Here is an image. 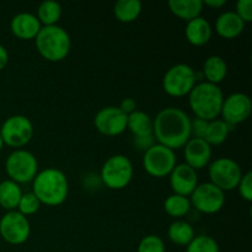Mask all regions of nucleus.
I'll list each match as a JSON object with an SVG mask.
<instances>
[{"instance_id": "1", "label": "nucleus", "mask_w": 252, "mask_h": 252, "mask_svg": "<svg viewBox=\"0 0 252 252\" xmlns=\"http://www.w3.org/2000/svg\"><path fill=\"white\" fill-rule=\"evenodd\" d=\"M153 135L158 144L181 149L191 138V118L179 107L164 108L153 121Z\"/></svg>"}, {"instance_id": "2", "label": "nucleus", "mask_w": 252, "mask_h": 252, "mask_svg": "<svg viewBox=\"0 0 252 252\" xmlns=\"http://www.w3.org/2000/svg\"><path fill=\"white\" fill-rule=\"evenodd\" d=\"M32 193L41 204L49 207L61 206L69 193L68 179L62 170L47 167L33 179Z\"/></svg>"}, {"instance_id": "3", "label": "nucleus", "mask_w": 252, "mask_h": 252, "mask_svg": "<svg viewBox=\"0 0 252 252\" xmlns=\"http://www.w3.org/2000/svg\"><path fill=\"white\" fill-rule=\"evenodd\" d=\"M224 95L218 85L207 83H199L194 85L189 94V105L197 118L204 121H213L220 116Z\"/></svg>"}, {"instance_id": "4", "label": "nucleus", "mask_w": 252, "mask_h": 252, "mask_svg": "<svg viewBox=\"0 0 252 252\" xmlns=\"http://www.w3.org/2000/svg\"><path fill=\"white\" fill-rule=\"evenodd\" d=\"M34 42L39 56L52 63L65 59L71 48L70 36L58 25L42 27Z\"/></svg>"}, {"instance_id": "5", "label": "nucleus", "mask_w": 252, "mask_h": 252, "mask_svg": "<svg viewBox=\"0 0 252 252\" xmlns=\"http://www.w3.org/2000/svg\"><path fill=\"white\" fill-rule=\"evenodd\" d=\"M133 172L134 170L129 158L122 154H115L102 165L100 179L107 189H123L132 181Z\"/></svg>"}, {"instance_id": "6", "label": "nucleus", "mask_w": 252, "mask_h": 252, "mask_svg": "<svg viewBox=\"0 0 252 252\" xmlns=\"http://www.w3.org/2000/svg\"><path fill=\"white\" fill-rule=\"evenodd\" d=\"M5 170L11 181L16 184H27L33 181L38 174V162L31 152L16 149L6 158Z\"/></svg>"}, {"instance_id": "7", "label": "nucleus", "mask_w": 252, "mask_h": 252, "mask_svg": "<svg viewBox=\"0 0 252 252\" xmlns=\"http://www.w3.org/2000/svg\"><path fill=\"white\" fill-rule=\"evenodd\" d=\"M196 71L189 64L180 63L167 69L162 79V88L169 96L182 97L191 93L196 85Z\"/></svg>"}, {"instance_id": "8", "label": "nucleus", "mask_w": 252, "mask_h": 252, "mask_svg": "<svg viewBox=\"0 0 252 252\" xmlns=\"http://www.w3.org/2000/svg\"><path fill=\"white\" fill-rule=\"evenodd\" d=\"M211 184L218 187L223 192L233 191L238 187L243 171L235 160L230 158H218L209 164L208 169Z\"/></svg>"}, {"instance_id": "9", "label": "nucleus", "mask_w": 252, "mask_h": 252, "mask_svg": "<svg viewBox=\"0 0 252 252\" xmlns=\"http://www.w3.org/2000/svg\"><path fill=\"white\" fill-rule=\"evenodd\" d=\"M0 137L4 144L11 148H22L33 137V125L26 116L14 115L4 121L0 128Z\"/></svg>"}, {"instance_id": "10", "label": "nucleus", "mask_w": 252, "mask_h": 252, "mask_svg": "<svg viewBox=\"0 0 252 252\" xmlns=\"http://www.w3.org/2000/svg\"><path fill=\"white\" fill-rule=\"evenodd\" d=\"M143 166L147 174L153 177H166L176 166V154L174 150L155 143L144 153Z\"/></svg>"}, {"instance_id": "11", "label": "nucleus", "mask_w": 252, "mask_h": 252, "mask_svg": "<svg viewBox=\"0 0 252 252\" xmlns=\"http://www.w3.org/2000/svg\"><path fill=\"white\" fill-rule=\"evenodd\" d=\"M189 197L191 206L203 214L218 213L225 203V193L211 182L197 185Z\"/></svg>"}, {"instance_id": "12", "label": "nucleus", "mask_w": 252, "mask_h": 252, "mask_svg": "<svg viewBox=\"0 0 252 252\" xmlns=\"http://www.w3.org/2000/svg\"><path fill=\"white\" fill-rule=\"evenodd\" d=\"M31 234V225L27 217L17 211L6 212L0 219V236L10 245L26 243Z\"/></svg>"}, {"instance_id": "13", "label": "nucleus", "mask_w": 252, "mask_h": 252, "mask_svg": "<svg viewBox=\"0 0 252 252\" xmlns=\"http://www.w3.org/2000/svg\"><path fill=\"white\" fill-rule=\"evenodd\" d=\"M128 116L117 106H107L96 113L94 118L95 128L103 135L116 137L127 129Z\"/></svg>"}, {"instance_id": "14", "label": "nucleus", "mask_w": 252, "mask_h": 252, "mask_svg": "<svg viewBox=\"0 0 252 252\" xmlns=\"http://www.w3.org/2000/svg\"><path fill=\"white\" fill-rule=\"evenodd\" d=\"M252 102L251 98L246 94L234 93L228 97H224L221 106V120L228 125L235 127L239 123L245 122L251 115Z\"/></svg>"}, {"instance_id": "15", "label": "nucleus", "mask_w": 252, "mask_h": 252, "mask_svg": "<svg viewBox=\"0 0 252 252\" xmlns=\"http://www.w3.org/2000/svg\"><path fill=\"white\" fill-rule=\"evenodd\" d=\"M170 187L175 194L189 197L198 185L197 171L187 164H179L169 175Z\"/></svg>"}, {"instance_id": "16", "label": "nucleus", "mask_w": 252, "mask_h": 252, "mask_svg": "<svg viewBox=\"0 0 252 252\" xmlns=\"http://www.w3.org/2000/svg\"><path fill=\"white\" fill-rule=\"evenodd\" d=\"M185 164L193 170H201L209 165L212 158V147L204 139L189 138L184 147Z\"/></svg>"}, {"instance_id": "17", "label": "nucleus", "mask_w": 252, "mask_h": 252, "mask_svg": "<svg viewBox=\"0 0 252 252\" xmlns=\"http://www.w3.org/2000/svg\"><path fill=\"white\" fill-rule=\"evenodd\" d=\"M12 34L20 39H33L38 34L42 25L36 15L31 12H20L12 17L10 22Z\"/></svg>"}, {"instance_id": "18", "label": "nucleus", "mask_w": 252, "mask_h": 252, "mask_svg": "<svg viewBox=\"0 0 252 252\" xmlns=\"http://www.w3.org/2000/svg\"><path fill=\"white\" fill-rule=\"evenodd\" d=\"M212 33H213V30H212L211 24L208 22V20L202 16L187 22L186 30H185V36H186L187 41L192 46L196 47L204 46L208 43L212 38Z\"/></svg>"}, {"instance_id": "19", "label": "nucleus", "mask_w": 252, "mask_h": 252, "mask_svg": "<svg viewBox=\"0 0 252 252\" xmlns=\"http://www.w3.org/2000/svg\"><path fill=\"white\" fill-rule=\"evenodd\" d=\"M216 31L225 39H233L240 36L245 29V22L234 11H225L216 20Z\"/></svg>"}, {"instance_id": "20", "label": "nucleus", "mask_w": 252, "mask_h": 252, "mask_svg": "<svg viewBox=\"0 0 252 252\" xmlns=\"http://www.w3.org/2000/svg\"><path fill=\"white\" fill-rule=\"evenodd\" d=\"M167 5L175 16L187 22L201 16L203 10L202 0H170Z\"/></svg>"}, {"instance_id": "21", "label": "nucleus", "mask_w": 252, "mask_h": 252, "mask_svg": "<svg viewBox=\"0 0 252 252\" xmlns=\"http://www.w3.org/2000/svg\"><path fill=\"white\" fill-rule=\"evenodd\" d=\"M203 76L207 83L218 85L226 78L228 74V64L220 56H211L206 59L203 64Z\"/></svg>"}, {"instance_id": "22", "label": "nucleus", "mask_w": 252, "mask_h": 252, "mask_svg": "<svg viewBox=\"0 0 252 252\" xmlns=\"http://www.w3.org/2000/svg\"><path fill=\"white\" fill-rule=\"evenodd\" d=\"M127 129L133 137H147L153 134V118L143 111H134L128 115Z\"/></svg>"}, {"instance_id": "23", "label": "nucleus", "mask_w": 252, "mask_h": 252, "mask_svg": "<svg viewBox=\"0 0 252 252\" xmlns=\"http://www.w3.org/2000/svg\"><path fill=\"white\" fill-rule=\"evenodd\" d=\"M167 236L170 241L177 246H187L194 238V229L189 221L177 219L170 224L167 229Z\"/></svg>"}, {"instance_id": "24", "label": "nucleus", "mask_w": 252, "mask_h": 252, "mask_svg": "<svg viewBox=\"0 0 252 252\" xmlns=\"http://www.w3.org/2000/svg\"><path fill=\"white\" fill-rule=\"evenodd\" d=\"M21 196L22 192L19 184L11 180L0 182V206L7 212L16 211Z\"/></svg>"}, {"instance_id": "25", "label": "nucleus", "mask_w": 252, "mask_h": 252, "mask_svg": "<svg viewBox=\"0 0 252 252\" xmlns=\"http://www.w3.org/2000/svg\"><path fill=\"white\" fill-rule=\"evenodd\" d=\"M142 7L139 0H118L113 6V14L118 21L129 24L139 17Z\"/></svg>"}, {"instance_id": "26", "label": "nucleus", "mask_w": 252, "mask_h": 252, "mask_svg": "<svg viewBox=\"0 0 252 252\" xmlns=\"http://www.w3.org/2000/svg\"><path fill=\"white\" fill-rule=\"evenodd\" d=\"M233 126L228 125L224 122L223 120H213L208 122V127H207L206 135H204V140L208 143L209 145H219L223 144L228 138L229 133L234 130Z\"/></svg>"}, {"instance_id": "27", "label": "nucleus", "mask_w": 252, "mask_h": 252, "mask_svg": "<svg viewBox=\"0 0 252 252\" xmlns=\"http://www.w3.org/2000/svg\"><path fill=\"white\" fill-rule=\"evenodd\" d=\"M62 16V6L59 2L47 0L39 4L37 9V19L43 26H54Z\"/></svg>"}, {"instance_id": "28", "label": "nucleus", "mask_w": 252, "mask_h": 252, "mask_svg": "<svg viewBox=\"0 0 252 252\" xmlns=\"http://www.w3.org/2000/svg\"><path fill=\"white\" fill-rule=\"evenodd\" d=\"M191 202L189 197L180 196V194H171L164 202V209L170 217L180 219L186 216L191 209Z\"/></svg>"}, {"instance_id": "29", "label": "nucleus", "mask_w": 252, "mask_h": 252, "mask_svg": "<svg viewBox=\"0 0 252 252\" xmlns=\"http://www.w3.org/2000/svg\"><path fill=\"white\" fill-rule=\"evenodd\" d=\"M186 252H220L219 245L212 236L197 235L186 246Z\"/></svg>"}, {"instance_id": "30", "label": "nucleus", "mask_w": 252, "mask_h": 252, "mask_svg": "<svg viewBox=\"0 0 252 252\" xmlns=\"http://www.w3.org/2000/svg\"><path fill=\"white\" fill-rule=\"evenodd\" d=\"M39 206H41V203L37 199V197L32 192H27V193H22L19 206H17V209H19L17 212H20L25 217L32 216L36 212H38Z\"/></svg>"}, {"instance_id": "31", "label": "nucleus", "mask_w": 252, "mask_h": 252, "mask_svg": "<svg viewBox=\"0 0 252 252\" xmlns=\"http://www.w3.org/2000/svg\"><path fill=\"white\" fill-rule=\"evenodd\" d=\"M165 244L160 236L150 234L144 236L138 245L137 252H165Z\"/></svg>"}, {"instance_id": "32", "label": "nucleus", "mask_w": 252, "mask_h": 252, "mask_svg": "<svg viewBox=\"0 0 252 252\" xmlns=\"http://www.w3.org/2000/svg\"><path fill=\"white\" fill-rule=\"evenodd\" d=\"M238 191L241 198L245 199L246 202L252 201V172L248 171L243 175L240 182L238 185Z\"/></svg>"}, {"instance_id": "33", "label": "nucleus", "mask_w": 252, "mask_h": 252, "mask_svg": "<svg viewBox=\"0 0 252 252\" xmlns=\"http://www.w3.org/2000/svg\"><path fill=\"white\" fill-rule=\"evenodd\" d=\"M235 14L245 24H250L252 21V0H239L236 2Z\"/></svg>"}, {"instance_id": "34", "label": "nucleus", "mask_w": 252, "mask_h": 252, "mask_svg": "<svg viewBox=\"0 0 252 252\" xmlns=\"http://www.w3.org/2000/svg\"><path fill=\"white\" fill-rule=\"evenodd\" d=\"M207 127H208V121H204L202 118L194 117L191 120V138H199L204 139Z\"/></svg>"}, {"instance_id": "35", "label": "nucleus", "mask_w": 252, "mask_h": 252, "mask_svg": "<svg viewBox=\"0 0 252 252\" xmlns=\"http://www.w3.org/2000/svg\"><path fill=\"white\" fill-rule=\"evenodd\" d=\"M133 144H134L135 149L145 153L155 144V138L153 134L147 135V137H133Z\"/></svg>"}, {"instance_id": "36", "label": "nucleus", "mask_w": 252, "mask_h": 252, "mask_svg": "<svg viewBox=\"0 0 252 252\" xmlns=\"http://www.w3.org/2000/svg\"><path fill=\"white\" fill-rule=\"evenodd\" d=\"M118 107H120V110L122 111V112H125L126 115L128 116L130 115V113L134 112V111H137V102H135L134 98L127 97L121 102V105L118 106Z\"/></svg>"}, {"instance_id": "37", "label": "nucleus", "mask_w": 252, "mask_h": 252, "mask_svg": "<svg viewBox=\"0 0 252 252\" xmlns=\"http://www.w3.org/2000/svg\"><path fill=\"white\" fill-rule=\"evenodd\" d=\"M9 63V53L2 44H0V71Z\"/></svg>"}, {"instance_id": "38", "label": "nucleus", "mask_w": 252, "mask_h": 252, "mask_svg": "<svg viewBox=\"0 0 252 252\" xmlns=\"http://www.w3.org/2000/svg\"><path fill=\"white\" fill-rule=\"evenodd\" d=\"M202 2H203V6L207 5L212 9H220L226 4V0H202Z\"/></svg>"}, {"instance_id": "39", "label": "nucleus", "mask_w": 252, "mask_h": 252, "mask_svg": "<svg viewBox=\"0 0 252 252\" xmlns=\"http://www.w3.org/2000/svg\"><path fill=\"white\" fill-rule=\"evenodd\" d=\"M2 147H4V142H2V139H1V137H0V152H1V149H2Z\"/></svg>"}]
</instances>
